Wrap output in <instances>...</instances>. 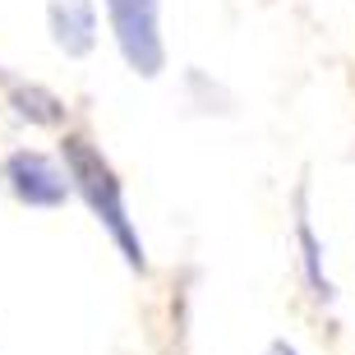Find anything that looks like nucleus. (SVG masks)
<instances>
[{"label":"nucleus","mask_w":355,"mask_h":355,"mask_svg":"<svg viewBox=\"0 0 355 355\" xmlns=\"http://www.w3.org/2000/svg\"><path fill=\"white\" fill-rule=\"evenodd\" d=\"M65 171H69V180H74V189L88 198V208L97 212V222H106L111 240H116L120 254H125V263H130V268H144V245H139L130 217H125L120 180L111 175V166H106V162L97 157L88 144H83V139H65Z\"/></svg>","instance_id":"nucleus-1"},{"label":"nucleus","mask_w":355,"mask_h":355,"mask_svg":"<svg viewBox=\"0 0 355 355\" xmlns=\"http://www.w3.org/2000/svg\"><path fill=\"white\" fill-rule=\"evenodd\" d=\"M46 24H51V42L65 55H88L92 42H97V14H92V0H51Z\"/></svg>","instance_id":"nucleus-4"},{"label":"nucleus","mask_w":355,"mask_h":355,"mask_svg":"<svg viewBox=\"0 0 355 355\" xmlns=\"http://www.w3.org/2000/svg\"><path fill=\"white\" fill-rule=\"evenodd\" d=\"M111 33L120 42V55L134 74L153 79L162 69V28H157V0H106Z\"/></svg>","instance_id":"nucleus-2"},{"label":"nucleus","mask_w":355,"mask_h":355,"mask_svg":"<svg viewBox=\"0 0 355 355\" xmlns=\"http://www.w3.org/2000/svg\"><path fill=\"white\" fill-rule=\"evenodd\" d=\"M0 175L10 184V194L19 203H28V208H60L65 194H69L65 171L51 157H42V153H14Z\"/></svg>","instance_id":"nucleus-3"},{"label":"nucleus","mask_w":355,"mask_h":355,"mask_svg":"<svg viewBox=\"0 0 355 355\" xmlns=\"http://www.w3.org/2000/svg\"><path fill=\"white\" fill-rule=\"evenodd\" d=\"M268 355H300V351H295V346H286V342H272V346H268Z\"/></svg>","instance_id":"nucleus-5"}]
</instances>
